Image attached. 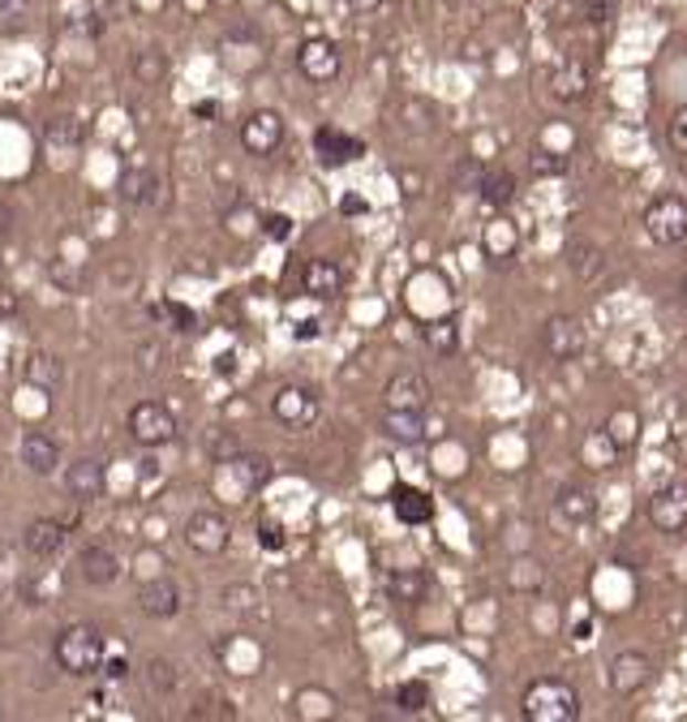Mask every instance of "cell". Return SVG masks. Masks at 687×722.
Instances as JSON below:
<instances>
[{
    "label": "cell",
    "mask_w": 687,
    "mask_h": 722,
    "mask_svg": "<svg viewBox=\"0 0 687 722\" xmlns=\"http://www.w3.org/2000/svg\"><path fill=\"white\" fill-rule=\"evenodd\" d=\"M426 594H430V580H426L421 568H396V573L387 577V598H392V602L417 607Z\"/></svg>",
    "instance_id": "30"
},
{
    "label": "cell",
    "mask_w": 687,
    "mask_h": 722,
    "mask_svg": "<svg viewBox=\"0 0 687 722\" xmlns=\"http://www.w3.org/2000/svg\"><path fill=\"white\" fill-rule=\"evenodd\" d=\"M529 168H533V177H563L572 168V155L568 151H554V146H538L529 155Z\"/></svg>",
    "instance_id": "36"
},
{
    "label": "cell",
    "mask_w": 687,
    "mask_h": 722,
    "mask_svg": "<svg viewBox=\"0 0 687 722\" xmlns=\"http://www.w3.org/2000/svg\"><path fill=\"white\" fill-rule=\"evenodd\" d=\"M602 431L611 434V443H615L618 452H632V447L641 443L645 422H641V413H636L632 404H618V409H611V417L602 422Z\"/></svg>",
    "instance_id": "28"
},
{
    "label": "cell",
    "mask_w": 687,
    "mask_h": 722,
    "mask_svg": "<svg viewBox=\"0 0 687 722\" xmlns=\"http://www.w3.org/2000/svg\"><path fill=\"white\" fill-rule=\"evenodd\" d=\"M340 212H344V216H365L369 207H365V198H353V194H348V198L340 203Z\"/></svg>",
    "instance_id": "48"
},
{
    "label": "cell",
    "mask_w": 687,
    "mask_h": 722,
    "mask_svg": "<svg viewBox=\"0 0 687 722\" xmlns=\"http://www.w3.org/2000/svg\"><path fill=\"white\" fill-rule=\"evenodd\" d=\"M392 512H396L404 525H426L435 516V499L426 491L408 486V482H396L392 486Z\"/></svg>",
    "instance_id": "23"
},
{
    "label": "cell",
    "mask_w": 687,
    "mask_h": 722,
    "mask_svg": "<svg viewBox=\"0 0 687 722\" xmlns=\"http://www.w3.org/2000/svg\"><path fill=\"white\" fill-rule=\"evenodd\" d=\"M618 456H623V452H618L615 443H611V434L602 431V426H597V431H589L584 439H580V465H589L593 473L615 470Z\"/></svg>",
    "instance_id": "29"
},
{
    "label": "cell",
    "mask_w": 687,
    "mask_h": 722,
    "mask_svg": "<svg viewBox=\"0 0 687 722\" xmlns=\"http://www.w3.org/2000/svg\"><path fill=\"white\" fill-rule=\"evenodd\" d=\"M383 404H387V409H417V413H426V404H430V383H426L417 370H399L396 379L383 388Z\"/></svg>",
    "instance_id": "17"
},
{
    "label": "cell",
    "mask_w": 687,
    "mask_h": 722,
    "mask_svg": "<svg viewBox=\"0 0 687 722\" xmlns=\"http://www.w3.org/2000/svg\"><path fill=\"white\" fill-rule=\"evenodd\" d=\"M138 611L146 619H173V615L181 611L177 585L173 580H146V585H138Z\"/></svg>",
    "instance_id": "20"
},
{
    "label": "cell",
    "mask_w": 687,
    "mask_h": 722,
    "mask_svg": "<svg viewBox=\"0 0 687 722\" xmlns=\"http://www.w3.org/2000/svg\"><path fill=\"white\" fill-rule=\"evenodd\" d=\"M319 336V323H296V340H314Z\"/></svg>",
    "instance_id": "51"
},
{
    "label": "cell",
    "mask_w": 687,
    "mask_h": 722,
    "mask_svg": "<svg viewBox=\"0 0 687 722\" xmlns=\"http://www.w3.org/2000/svg\"><path fill=\"white\" fill-rule=\"evenodd\" d=\"M143 680L150 684L155 697H173V688H177V667L168 662V658H150L143 671Z\"/></svg>",
    "instance_id": "39"
},
{
    "label": "cell",
    "mask_w": 687,
    "mask_h": 722,
    "mask_svg": "<svg viewBox=\"0 0 687 722\" xmlns=\"http://www.w3.org/2000/svg\"><path fill=\"white\" fill-rule=\"evenodd\" d=\"M563 258H568V267L576 271L580 285H597L602 276H606V250L597 246V241H589V237H568L563 241Z\"/></svg>",
    "instance_id": "14"
},
{
    "label": "cell",
    "mask_w": 687,
    "mask_h": 722,
    "mask_svg": "<svg viewBox=\"0 0 687 722\" xmlns=\"http://www.w3.org/2000/svg\"><path fill=\"white\" fill-rule=\"evenodd\" d=\"M185 542H189V550H198V555H223L228 550V520L211 512V507H202V512H194L189 520H185Z\"/></svg>",
    "instance_id": "7"
},
{
    "label": "cell",
    "mask_w": 687,
    "mask_h": 722,
    "mask_svg": "<svg viewBox=\"0 0 687 722\" xmlns=\"http://www.w3.org/2000/svg\"><path fill=\"white\" fill-rule=\"evenodd\" d=\"M589 86H593V70L580 61V56H568L554 78H550V91H554V100H563V104H576L589 95Z\"/></svg>",
    "instance_id": "19"
},
{
    "label": "cell",
    "mask_w": 687,
    "mask_h": 722,
    "mask_svg": "<svg viewBox=\"0 0 687 722\" xmlns=\"http://www.w3.org/2000/svg\"><path fill=\"white\" fill-rule=\"evenodd\" d=\"M641 224H645L653 246H666V250H670V246H684L687 241V198H679V194H657L649 207H645Z\"/></svg>",
    "instance_id": "3"
},
{
    "label": "cell",
    "mask_w": 687,
    "mask_h": 722,
    "mask_svg": "<svg viewBox=\"0 0 687 722\" xmlns=\"http://www.w3.org/2000/svg\"><path fill=\"white\" fill-rule=\"evenodd\" d=\"M554 516H559L568 529L589 525V520L597 516V499H593V491L580 486V482H563V486L554 491Z\"/></svg>",
    "instance_id": "15"
},
{
    "label": "cell",
    "mask_w": 687,
    "mask_h": 722,
    "mask_svg": "<svg viewBox=\"0 0 687 722\" xmlns=\"http://www.w3.org/2000/svg\"><path fill=\"white\" fill-rule=\"evenodd\" d=\"M65 491H70L77 504H95L104 495V465L100 461H77V465H70Z\"/></svg>",
    "instance_id": "25"
},
{
    "label": "cell",
    "mask_w": 687,
    "mask_h": 722,
    "mask_svg": "<svg viewBox=\"0 0 687 722\" xmlns=\"http://www.w3.org/2000/svg\"><path fill=\"white\" fill-rule=\"evenodd\" d=\"M296 70L305 73L310 82H319V86L335 82V78H340V48L323 35L305 39V43L296 48Z\"/></svg>",
    "instance_id": "8"
},
{
    "label": "cell",
    "mask_w": 687,
    "mask_h": 722,
    "mask_svg": "<svg viewBox=\"0 0 687 722\" xmlns=\"http://www.w3.org/2000/svg\"><path fill=\"white\" fill-rule=\"evenodd\" d=\"M481 250H486L490 262H511L520 254V228L503 212H495V219L481 228Z\"/></svg>",
    "instance_id": "18"
},
{
    "label": "cell",
    "mask_w": 687,
    "mask_h": 722,
    "mask_svg": "<svg viewBox=\"0 0 687 722\" xmlns=\"http://www.w3.org/2000/svg\"><path fill=\"white\" fill-rule=\"evenodd\" d=\"M520 714L529 722H576L584 714V701H580V688L572 680L542 675V680H533L524 688Z\"/></svg>",
    "instance_id": "1"
},
{
    "label": "cell",
    "mask_w": 687,
    "mask_h": 722,
    "mask_svg": "<svg viewBox=\"0 0 687 722\" xmlns=\"http://www.w3.org/2000/svg\"><path fill=\"white\" fill-rule=\"evenodd\" d=\"M589 637H593V615L580 611L576 619H572V641H576V646H584Z\"/></svg>",
    "instance_id": "46"
},
{
    "label": "cell",
    "mask_w": 687,
    "mask_h": 722,
    "mask_svg": "<svg viewBox=\"0 0 687 722\" xmlns=\"http://www.w3.org/2000/svg\"><path fill=\"white\" fill-rule=\"evenodd\" d=\"M267 477H271V465H267L262 456H232V461H223V470H219V491H232V495L241 499V495H253Z\"/></svg>",
    "instance_id": "12"
},
{
    "label": "cell",
    "mask_w": 687,
    "mask_h": 722,
    "mask_svg": "<svg viewBox=\"0 0 687 722\" xmlns=\"http://www.w3.org/2000/svg\"><path fill=\"white\" fill-rule=\"evenodd\" d=\"M31 13H35V0H0V35L27 31Z\"/></svg>",
    "instance_id": "37"
},
{
    "label": "cell",
    "mask_w": 687,
    "mask_h": 722,
    "mask_svg": "<svg viewBox=\"0 0 687 722\" xmlns=\"http://www.w3.org/2000/svg\"><path fill=\"white\" fill-rule=\"evenodd\" d=\"M353 13H374V9H383V0H344Z\"/></svg>",
    "instance_id": "50"
},
{
    "label": "cell",
    "mask_w": 687,
    "mask_h": 722,
    "mask_svg": "<svg viewBox=\"0 0 687 722\" xmlns=\"http://www.w3.org/2000/svg\"><path fill=\"white\" fill-rule=\"evenodd\" d=\"M507 589L511 594H542L545 589V564L538 555H529V550H520V555H511V564H507Z\"/></svg>",
    "instance_id": "21"
},
{
    "label": "cell",
    "mask_w": 687,
    "mask_h": 722,
    "mask_svg": "<svg viewBox=\"0 0 687 722\" xmlns=\"http://www.w3.org/2000/svg\"><path fill=\"white\" fill-rule=\"evenodd\" d=\"M262 233L271 237V241H289L292 237V219L284 212H271V216H262Z\"/></svg>",
    "instance_id": "42"
},
{
    "label": "cell",
    "mask_w": 687,
    "mask_h": 722,
    "mask_svg": "<svg viewBox=\"0 0 687 722\" xmlns=\"http://www.w3.org/2000/svg\"><path fill=\"white\" fill-rule=\"evenodd\" d=\"M121 198L129 207H159L164 203V180L155 173H138V177H125L121 180Z\"/></svg>",
    "instance_id": "32"
},
{
    "label": "cell",
    "mask_w": 687,
    "mask_h": 722,
    "mask_svg": "<svg viewBox=\"0 0 687 722\" xmlns=\"http://www.w3.org/2000/svg\"><path fill=\"white\" fill-rule=\"evenodd\" d=\"M168 319L177 323V331H194V310L181 306V301H168Z\"/></svg>",
    "instance_id": "45"
},
{
    "label": "cell",
    "mask_w": 687,
    "mask_h": 722,
    "mask_svg": "<svg viewBox=\"0 0 687 722\" xmlns=\"http://www.w3.org/2000/svg\"><path fill=\"white\" fill-rule=\"evenodd\" d=\"M258 542H262V550H280L284 546V525L280 520H262L258 525Z\"/></svg>",
    "instance_id": "43"
},
{
    "label": "cell",
    "mask_w": 687,
    "mask_h": 722,
    "mask_svg": "<svg viewBox=\"0 0 687 722\" xmlns=\"http://www.w3.org/2000/svg\"><path fill=\"white\" fill-rule=\"evenodd\" d=\"M77 577L86 580L91 589H108L112 580L121 577V559L112 555L108 546H91V550H82V559H77Z\"/></svg>",
    "instance_id": "22"
},
{
    "label": "cell",
    "mask_w": 687,
    "mask_h": 722,
    "mask_svg": "<svg viewBox=\"0 0 687 722\" xmlns=\"http://www.w3.org/2000/svg\"><path fill=\"white\" fill-rule=\"evenodd\" d=\"M396 705L399 714H421V710H430V684L426 680H404L396 688Z\"/></svg>",
    "instance_id": "38"
},
{
    "label": "cell",
    "mask_w": 687,
    "mask_h": 722,
    "mask_svg": "<svg viewBox=\"0 0 687 722\" xmlns=\"http://www.w3.org/2000/svg\"><path fill=\"white\" fill-rule=\"evenodd\" d=\"M22 465L35 473V477H48V473H56V465H61V447L48 434L27 431L22 434Z\"/></svg>",
    "instance_id": "26"
},
{
    "label": "cell",
    "mask_w": 687,
    "mask_h": 722,
    "mask_svg": "<svg viewBox=\"0 0 687 722\" xmlns=\"http://www.w3.org/2000/svg\"><path fill=\"white\" fill-rule=\"evenodd\" d=\"M542 344L554 361H572L584 349V327L576 314H550L542 327Z\"/></svg>",
    "instance_id": "11"
},
{
    "label": "cell",
    "mask_w": 687,
    "mask_h": 722,
    "mask_svg": "<svg viewBox=\"0 0 687 722\" xmlns=\"http://www.w3.org/2000/svg\"><path fill=\"white\" fill-rule=\"evenodd\" d=\"M421 336H426V344L435 349L438 358H447V353L460 349V323H456V314H443L435 323H426L421 327Z\"/></svg>",
    "instance_id": "35"
},
{
    "label": "cell",
    "mask_w": 687,
    "mask_h": 722,
    "mask_svg": "<svg viewBox=\"0 0 687 722\" xmlns=\"http://www.w3.org/2000/svg\"><path fill=\"white\" fill-rule=\"evenodd\" d=\"M134 361L143 365V374H155V370H159V344H138Z\"/></svg>",
    "instance_id": "44"
},
{
    "label": "cell",
    "mask_w": 687,
    "mask_h": 722,
    "mask_svg": "<svg viewBox=\"0 0 687 722\" xmlns=\"http://www.w3.org/2000/svg\"><path fill=\"white\" fill-rule=\"evenodd\" d=\"M65 538H70V529H65L61 520L43 516V520H35V525L27 529V550H31L35 559H52V555L65 546Z\"/></svg>",
    "instance_id": "31"
},
{
    "label": "cell",
    "mask_w": 687,
    "mask_h": 722,
    "mask_svg": "<svg viewBox=\"0 0 687 722\" xmlns=\"http://www.w3.org/2000/svg\"><path fill=\"white\" fill-rule=\"evenodd\" d=\"M472 189H477V198H481L490 212H507L511 198H516V177H511L507 168H486Z\"/></svg>",
    "instance_id": "27"
},
{
    "label": "cell",
    "mask_w": 687,
    "mask_h": 722,
    "mask_svg": "<svg viewBox=\"0 0 687 722\" xmlns=\"http://www.w3.org/2000/svg\"><path fill=\"white\" fill-rule=\"evenodd\" d=\"M666 143H670V151L687 155V104H679V109L670 112V121H666Z\"/></svg>",
    "instance_id": "40"
},
{
    "label": "cell",
    "mask_w": 687,
    "mask_h": 722,
    "mask_svg": "<svg viewBox=\"0 0 687 722\" xmlns=\"http://www.w3.org/2000/svg\"><path fill=\"white\" fill-rule=\"evenodd\" d=\"M13 310H18V301L9 292H0V314H13Z\"/></svg>",
    "instance_id": "52"
},
{
    "label": "cell",
    "mask_w": 687,
    "mask_h": 722,
    "mask_svg": "<svg viewBox=\"0 0 687 722\" xmlns=\"http://www.w3.org/2000/svg\"><path fill=\"white\" fill-rule=\"evenodd\" d=\"M314 155H319L323 168H344V164L362 159L365 143L362 138H353V134H344V130H335V125H323V130L314 134Z\"/></svg>",
    "instance_id": "13"
},
{
    "label": "cell",
    "mask_w": 687,
    "mask_h": 722,
    "mask_svg": "<svg viewBox=\"0 0 687 722\" xmlns=\"http://www.w3.org/2000/svg\"><path fill=\"white\" fill-rule=\"evenodd\" d=\"M649 520L657 534H684L687 529V482L657 486L649 499Z\"/></svg>",
    "instance_id": "5"
},
{
    "label": "cell",
    "mask_w": 687,
    "mask_h": 722,
    "mask_svg": "<svg viewBox=\"0 0 687 722\" xmlns=\"http://www.w3.org/2000/svg\"><path fill=\"white\" fill-rule=\"evenodd\" d=\"M301 289L319 301H335L344 292V267L335 258H310L301 267Z\"/></svg>",
    "instance_id": "16"
},
{
    "label": "cell",
    "mask_w": 687,
    "mask_h": 722,
    "mask_svg": "<svg viewBox=\"0 0 687 722\" xmlns=\"http://www.w3.org/2000/svg\"><path fill=\"white\" fill-rule=\"evenodd\" d=\"M296 719H305V722H326V719H335V692H326V688H301L296 692Z\"/></svg>",
    "instance_id": "34"
},
{
    "label": "cell",
    "mask_w": 687,
    "mask_h": 722,
    "mask_svg": "<svg viewBox=\"0 0 687 722\" xmlns=\"http://www.w3.org/2000/svg\"><path fill=\"white\" fill-rule=\"evenodd\" d=\"M280 143H284V116L280 112H271V109H258L241 125V146L250 151V155H275L280 151Z\"/></svg>",
    "instance_id": "9"
},
{
    "label": "cell",
    "mask_w": 687,
    "mask_h": 722,
    "mask_svg": "<svg viewBox=\"0 0 687 722\" xmlns=\"http://www.w3.org/2000/svg\"><path fill=\"white\" fill-rule=\"evenodd\" d=\"M194 112H198V116H216V104H211V100H207V104H194Z\"/></svg>",
    "instance_id": "53"
},
{
    "label": "cell",
    "mask_w": 687,
    "mask_h": 722,
    "mask_svg": "<svg viewBox=\"0 0 687 722\" xmlns=\"http://www.w3.org/2000/svg\"><path fill=\"white\" fill-rule=\"evenodd\" d=\"M618 0H584V22H593V27H606L611 18H615Z\"/></svg>",
    "instance_id": "41"
},
{
    "label": "cell",
    "mask_w": 687,
    "mask_h": 722,
    "mask_svg": "<svg viewBox=\"0 0 687 722\" xmlns=\"http://www.w3.org/2000/svg\"><path fill=\"white\" fill-rule=\"evenodd\" d=\"M271 413H275V422L280 426H289V431H305V426H314V417H319V396L310 392V388H280L275 400H271Z\"/></svg>",
    "instance_id": "6"
},
{
    "label": "cell",
    "mask_w": 687,
    "mask_h": 722,
    "mask_svg": "<svg viewBox=\"0 0 687 722\" xmlns=\"http://www.w3.org/2000/svg\"><path fill=\"white\" fill-rule=\"evenodd\" d=\"M52 658H56L61 671H70V675H77V680H86V675H95V671L104 667V658H108V641H104V632H100L95 623H70V628L56 637Z\"/></svg>",
    "instance_id": "2"
},
{
    "label": "cell",
    "mask_w": 687,
    "mask_h": 722,
    "mask_svg": "<svg viewBox=\"0 0 687 722\" xmlns=\"http://www.w3.org/2000/svg\"><path fill=\"white\" fill-rule=\"evenodd\" d=\"M134 70L143 73L146 82H150V78H159V56H155V52H146V56H143V65L134 61Z\"/></svg>",
    "instance_id": "47"
},
{
    "label": "cell",
    "mask_w": 687,
    "mask_h": 722,
    "mask_svg": "<svg viewBox=\"0 0 687 722\" xmlns=\"http://www.w3.org/2000/svg\"><path fill=\"white\" fill-rule=\"evenodd\" d=\"M125 426L134 434V443H143V447H164V443L177 439V417L164 404H155V400L134 404L129 417H125Z\"/></svg>",
    "instance_id": "4"
},
{
    "label": "cell",
    "mask_w": 687,
    "mask_h": 722,
    "mask_svg": "<svg viewBox=\"0 0 687 722\" xmlns=\"http://www.w3.org/2000/svg\"><path fill=\"white\" fill-rule=\"evenodd\" d=\"M108 680H129V662H125V658H112V662H108Z\"/></svg>",
    "instance_id": "49"
},
{
    "label": "cell",
    "mask_w": 687,
    "mask_h": 722,
    "mask_svg": "<svg viewBox=\"0 0 687 722\" xmlns=\"http://www.w3.org/2000/svg\"><path fill=\"white\" fill-rule=\"evenodd\" d=\"M383 434L404 443V447H417V443H426V413H417V409H387L383 413Z\"/></svg>",
    "instance_id": "24"
},
{
    "label": "cell",
    "mask_w": 687,
    "mask_h": 722,
    "mask_svg": "<svg viewBox=\"0 0 687 722\" xmlns=\"http://www.w3.org/2000/svg\"><path fill=\"white\" fill-rule=\"evenodd\" d=\"M653 680V658L645 650H623L615 653V662H611V688H615L618 697H636V692H645Z\"/></svg>",
    "instance_id": "10"
},
{
    "label": "cell",
    "mask_w": 687,
    "mask_h": 722,
    "mask_svg": "<svg viewBox=\"0 0 687 722\" xmlns=\"http://www.w3.org/2000/svg\"><path fill=\"white\" fill-rule=\"evenodd\" d=\"M27 383L39 388V392H56V388L65 383V365H61V358H52V353H31V358H27Z\"/></svg>",
    "instance_id": "33"
},
{
    "label": "cell",
    "mask_w": 687,
    "mask_h": 722,
    "mask_svg": "<svg viewBox=\"0 0 687 722\" xmlns=\"http://www.w3.org/2000/svg\"><path fill=\"white\" fill-rule=\"evenodd\" d=\"M684 306H687V276H684Z\"/></svg>",
    "instance_id": "54"
}]
</instances>
